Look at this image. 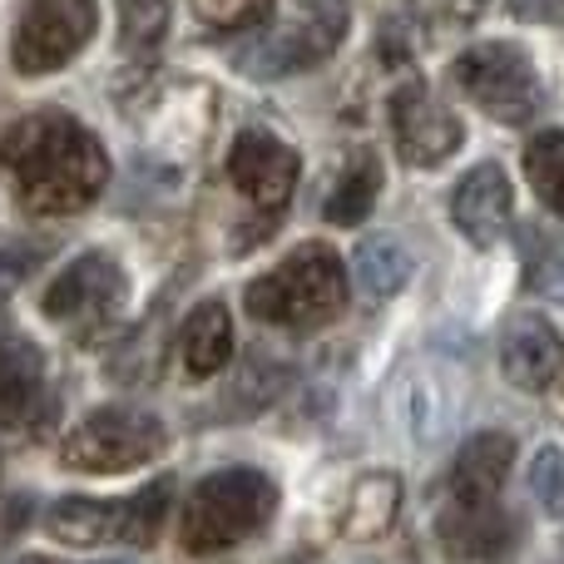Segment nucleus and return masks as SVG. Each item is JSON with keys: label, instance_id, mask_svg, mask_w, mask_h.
<instances>
[{"label": "nucleus", "instance_id": "nucleus-28", "mask_svg": "<svg viewBox=\"0 0 564 564\" xmlns=\"http://www.w3.org/2000/svg\"><path fill=\"white\" fill-rule=\"evenodd\" d=\"M109 564H129V560H109Z\"/></svg>", "mask_w": 564, "mask_h": 564}, {"label": "nucleus", "instance_id": "nucleus-15", "mask_svg": "<svg viewBox=\"0 0 564 564\" xmlns=\"http://www.w3.org/2000/svg\"><path fill=\"white\" fill-rule=\"evenodd\" d=\"M510 460H516V441H510L506 431H480V436H470L466 446H460L456 466H451V500H456V506L500 500Z\"/></svg>", "mask_w": 564, "mask_h": 564}, {"label": "nucleus", "instance_id": "nucleus-8", "mask_svg": "<svg viewBox=\"0 0 564 564\" xmlns=\"http://www.w3.org/2000/svg\"><path fill=\"white\" fill-rule=\"evenodd\" d=\"M228 178L258 208V234H273L278 214L292 198V184H297V154L268 129H243L228 144Z\"/></svg>", "mask_w": 564, "mask_h": 564}, {"label": "nucleus", "instance_id": "nucleus-18", "mask_svg": "<svg viewBox=\"0 0 564 564\" xmlns=\"http://www.w3.org/2000/svg\"><path fill=\"white\" fill-rule=\"evenodd\" d=\"M40 401V351L30 341H0V431L30 421Z\"/></svg>", "mask_w": 564, "mask_h": 564}, {"label": "nucleus", "instance_id": "nucleus-12", "mask_svg": "<svg viewBox=\"0 0 564 564\" xmlns=\"http://www.w3.org/2000/svg\"><path fill=\"white\" fill-rule=\"evenodd\" d=\"M516 516L486 500V506H456L441 516V550L451 564H506L516 555Z\"/></svg>", "mask_w": 564, "mask_h": 564}, {"label": "nucleus", "instance_id": "nucleus-22", "mask_svg": "<svg viewBox=\"0 0 564 564\" xmlns=\"http://www.w3.org/2000/svg\"><path fill=\"white\" fill-rule=\"evenodd\" d=\"M169 10L174 0H119V45L129 55H149L169 35Z\"/></svg>", "mask_w": 564, "mask_h": 564}, {"label": "nucleus", "instance_id": "nucleus-21", "mask_svg": "<svg viewBox=\"0 0 564 564\" xmlns=\"http://www.w3.org/2000/svg\"><path fill=\"white\" fill-rule=\"evenodd\" d=\"M525 174L535 184L540 204L564 218V129H545L525 144Z\"/></svg>", "mask_w": 564, "mask_h": 564}, {"label": "nucleus", "instance_id": "nucleus-5", "mask_svg": "<svg viewBox=\"0 0 564 564\" xmlns=\"http://www.w3.org/2000/svg\"><path fill=\"white\" fill-rule=\"evenodd\" d=\"M451 79L460 85V95L470 105H480L500 124H530L540 115V105H545L535 65L510 40H486V45L460 50L456 65H451Z\"/></svg>", "mask_w": 564, "mask_h": 564}, {"label": "nucleus", "instance_id": "nucleus-26", "mask_svg": "<svg viewBox=\"0 0 564 564\" xmlns=\"http://www.w3.org/2000/svg\"><path fill=\"white\" fill-rule=\"evenodd\" d=\"M302 10H337V6H347V0H297Z\"/></svg>", "mask_w": 564, "mask_h": 564}, {"label": "nucleus", "instance_id": "nucleus-14", "mask_svg": "<svg viewBox=\"0 0 564 564\" xmlns=\"http://www.w3.org/2000/svg\"><path fill=\"white\" fill-rule=\"evenodd\" d=\"M510 204H516V194H510L506 169L500 164H476L456 184V194H451V224H456V234L466 238V243L490 248L500 234H506Z\"/></svg>", "mask_w": 564, "mask_h": 564}, {"label": "nucleus", "instance_id": "nucleus-4", "mask_svg": "<svg viewBox=\"0 0 564 564\" xmlns=\"http://www.w3.org/2000/svg\"><path fill=\"white\" fill-rule=\"evenodd\" d=\"M169 496L174 486L154 480V486L134 490L124 500H95V496H65L50 506L45 530L75 550L89 545H149L169 516Z\"/></svg>", "mask_w": 564, "mask_h": 564}, {"label": "nucleus", "instance_id": "nucleus-24", "mask_svg": "<svg viewBox=\"0 0 564 564\" xmlns=\"http://www.w3.org/2000/svg\"><path fill=\"white\" fill-rule=\"evenodd\" d=\"M194 10L214 30H248L273 10V0H194Z\"/></svg>", "mask_w": 564, "mask_h": 564}, {"label": "nucleus", "instance_id": "nucleus-13", "mask_svg": "<svg viewBox=\"0 0 564 564\" xmlns=\"http://www.w3.org/2000/svg\"><path fill=\"white\" fill-rule=\"evenodd\" d=\"M564 361V341L555 332V322L545 312H516L506 322V337H500V371H506L510 387L520 391H545L560 377Z\"/></svg>", "mask_w": 564, "mask_h": 564}, {"label": "nucleus", "instance_id": "nucleus-20", "mask_svg": "<svg viewBox=\"0 0 564 564\" xmlns=\"http://www.w3.org/2000/svg\"><path fill=\"white\" fill-rule=\"evenodd\" d=\"M357 282H361V292H367L371 302H381V297H397L401 288L411 282V253L397 243V238H387V234H377V238H367V243L357 248Z\"/></svg>", "mask_w": 564, "mask_h": 564}, {"label": "nucleus", "instance_id": "nucleus-23", "mask_svg": "<svg viewBox=\"0 0 564 564\" xmlns=\"http://www.w3.org/2000/svg\"><path fill=\"white\" fill-rule=\"evenodd\" d=\"M530 490L545 506V516L564 520V451L560 446H540L530 460Z\"/></svg>", "mask_w": 564, "mask_h": 564}, {"label": "nucleus", "instance_id": "nucleus-19", "mask_svg": "<svg viewBox=\"0 0 564 564\" xmlns=\"http://www.w3.org/2000/svg\"><path fill=\"white\" fill-rule=\"evenodd\" d=\"M377 188H381V169H377V154H351L347 164H341V174H337V184H332V194H327V224H361V218L371 214V204H377Z\"/></svg>", "mask_w": 564, "mask_h": 564}, {"label": "nucleus", "instance_id": "nucleus-1", "mask_svg": "<svg viewBox=\"0 0 564 564\" xmlns=\"http://www.w3.org/2000/svg\"><path fill=\"white\" fill-rule=\"evenodd\" d=\"M0 169L30 218L85 214L109 184V154L75 115L35 109L0 134Z\"/></svg>", "mask_w": 564, "mask_h": 564}, {"label": "nucleus", "instance_id": "nucleus-25", "mask_svg": "<svg viewBox=\"0 0 564 564\" xmlns=\"http://www.w3.org/2000/svg\"><path fill=\"white\" fill-rule=\"evenodd\" d=\"M510 15L530 20V25H560V20H564V0H510Z\"/></svg>", "mask_w": 564, "mask_h": 564}, {"label": "nucleus", "instance_id": "nucleus-7", "mask_svg": "<svg viewBox=\"0 0 564 564\" xmlns=\"http://www.w3.org/2000/svg\"><path fill=\"white\" fill-rule=\"evenodd\" d=\"M99 25L95 0H25L10 35V65L20 75H50L89 45Z\"/></svg>", "mask_w": 564, "mask_h": 564}, {"label": "nucleus", "instance_id": "nucleus-2", "mask_svg": "<svg viewBox=\"0 0 564 564\" xmlns=\"http://www.w3.org/2000/svg\"><path fill=\"white\" fill-rule=\"evenodd\" d=\"M248 317L268 327H322L347 302V273H341L337 248L302 243L273 268V273L248 282Z\"/></svg>", "mask_w": 564, "mask_h": 564}, {"label": "nucleus", "instance_id": "nucleus-17", "mask_svg": "<svg viewBox=\"0 0 564 564\" xmlns=\"http://www.w3.org/2000/svg\"><path fill=\"white\" fill-rule=\"evenodd\" d=\"M401 516V480L391 470H371L351 486L341 510V535L347 540H381Z\"/></svg>", "mask_w": 564, "mask_h": 564}, {"label": "nucleus", "instance_id": "nucleus-6", "mask_svg": "<svg viewBox=\"0 0 564 564\" xmlns=\"http://www.w3.org/2000/svg\"><path fill=\"white\" fill-rule=\"evenodd\" d=\"M164 421L149 411H124V406H105L89 411L59 446V466L65 470H85V476H124L139 470L144 460H154L164 451Z\"/></svg>", "mask_w": 564, "mask_h": 564}, {"label": "nucleus", "instance_id": "nucleus-3", "mask_svg": "<svg viewBox=\"0 0 564 564\" xmlns=\"http://www.w3.org/2000/svg\"><path fill=\"white\" fill-rule=\"evenodd\" d=\"M278 510V486L263 470H218V476L198 480L194 496L184 506V550L188 555H218V550H234L243 540H253L258 530L273 520Z\"/></svg>", "mask_w": 564, "mask_h": 564}, {"label": "nucleus", "instance_id": "nucleus-27", "mask_svg": "<svg viewBox=\"0 0 564 564\" xmlns=\"http://www.w3.org/2000/svg\"><path fill=\"white\" fill-rule=\"evenodd\" d=\"M20 564H59V560H50V555H25Z\"/></svg>", "mask_w": 564, "mask_h": 564}, {"label": "nucleus", "instance_id": "nucleus-11", "mask_svg": "<svg viewBox=\"0 0 564 564\" xmlns=\"http://www.w3.org/2000/svg\"><path fill=\"white\" fill-rule=\"evenodd\" d=\"M341 35H347V6H337V10H302L297 25L278 30V35H268L263 45L248 50L243 69H248V75H258V79H268V75H292V69L322 65V59L341 45Z\"/></svg>", "mask_w": 564, "mask_h": 564}, {"label": "nucleus", "instance_id": "nucleus-16", "mask_svg": "<svg viewBox=\"0 0 564 564\" xmlns=\"http://www.w3.org/2000/svg\"><path fill=\"white\" fill-rule=\"evenodd\" d=\"M178 357H184V371L194 381H208L228 367V357H234V317H228L224 302H198L188 312L184 332H178Z\"/></svg>", "mask_w": 564, "mask_h": 564}, {"label": "nucleus", "instance_id": "nucleus-9", "mask_svg": "<svg viewBox=\"0 0 564 564\" xmlns=\"http://www.w3.org/2000/svg\"><path fill=\"white\" fill-rule=\"evenodd\" d=\"M129 302V278L109 253H79L45 292V317L65 327H99Z\"/></svg>", "mask_w": 564, "mask_h": 564}, {"label": "nucleus", "instance_id": "nucleus-10", "mask_svg": "<svg viewBox=\"0 0 564 564\" xmlns=\"http://www.w3.org/2000/svg\"><path fill=\"white\" fill-rule=\"evenodd\" d=\"M391 134H397V154L411 169H436L460 149L466 129L426 85H401L391 95Z\"/></svg>", "mask_w": 564, "mask_h": 564}]
</instances>
